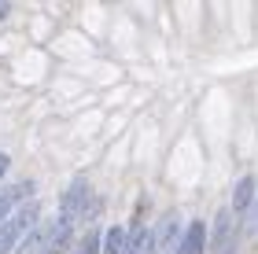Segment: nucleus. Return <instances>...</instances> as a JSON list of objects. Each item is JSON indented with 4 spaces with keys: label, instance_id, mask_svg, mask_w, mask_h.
Returning <instances> with one entry per match:
<instances>
[{
    "label": "nucleus",
    "instance_id": "obj_1",
    "mask_svg": "<svg viewBox=\"0 0 258 254\" xmlns=\"http://www.w3.org/2000/svg\"><path fill=\"white\" fill-rule=\"evenodd\" d=\"M37 225H41V206H37V199L22 203L19 210L0 225V254H11V247H15L19 239H26Z\"/></svg>",
    "mask_w": 258,
    "mask_h": 254
},
{
    "label": "nucleus",
    "instance_id": "obj_2",
    "mask_svg": "<svg viewBox=\"0 0 258 254\" xmlns=\"http://www.w3.org/2000/svg\"><path fill=\"white\" fill-rule=\"evenodd\" d=\"M92 203V188H89V181L85 177H74L70 181V188L63 192V199H59V217L70 225H78L81 217H85V206Z\"/></svg>",
    "mask_w": 258,
    "mask_h": 254
},
{
    "label": "nucleus",
    "instance_id": "obj_3",
    "mask_svg": "<svg viewBox=\"0 0 258 254\" xmlns=\"http://www.w3.org/2000/svg\"><path fill=\"white\" fill-rule=\"evenodd\" d=\"M240 243V221L232 210H221L214 221V232H210V250L214 254H232Z\"/></svg>",
    "mask_w": 258,
    "mask_h": 254
},
{
    "label": "nucleus",
    "instance_id": "obj_4",
    "mask_svg": "<svg viewBox=\"0 0 258 254\" xmlns=\"http://www.w3.org/2000/svg\"><path fill=\"white\" fill-rule=\"evenodd\" d=\"M181 217H177V210H166L159 217V225L151 228L155 232V254H177V247H181Z\"/></svg>",
    "mask_w": 258,
    "mask_h": 254
},
{
    "label": "nucleus",
    "instance_id": "obj_5",
    "mask_svg": "<svg viewBox=\"0 0 258 254\" xmlns=\"http://www.w3.org/2000/svg\"><path fill=\"white\" fill-rule=\"evenodd\" d=\"M33 192H37V188H33V181H19V184H11V188L0 192V225H4L22 203H30Z\"/></svg>",
    "mask_w": 258,
    "mask_h": 254
},
{
    "label": "nucleus",
    "instance_id": "obj_6",
    "mask_svg": "<svg viewBox=\"0 0 258 254\" xmlns=\"http://www.w3.org/2000/svg\"><path fill=\"white\" fill-rule=\"evenodd\" d=\"M52 232H55V221H41V225L19 243V254H48V247H52Z\"/></svg>",
    "mask_w": 258,
    "mask_h": 254
},
{
    "label": "nucleus",
    "instance_id": "obj_7",
    "mask_svg": "<svg viewBox=\"0 0 258 254\" xmlns=\"http://www.w3.org/2000/svg\"><path fill=\"white\" fill-rule=\"evenodd\" d=\"M203 250H207V225L203 221H192L188 228H184V236H181L177 254H203Z\"/></svg>",
    "mask_w": 258,
    "mask_h": 254
},
{
    "label": "nucleus",
    "instance_id": "obj_8",
    "mask_svg": "<svg viewBox=\"0 0 258 254\" xmlns=\"http://www.w3.org/2000/svg\"><path fill=\"white\" fill-rule=\"evenodd\" d=\"M125 254H155V232H151V228H144V225L129 228Z\"/></svg>",
    "mask_w": 258,
    "mask_h": 254
},
{
    "label": "nucleus",
    "instance_id": "obj_9",
    "mask_svg": "<svg viewBox=\"0 0 258 254\" xmlns=\"http://www.w3.org/2000/svg\"><path fill=\"white\" fill-rule=\"evenodd\" d=\"M254 206V177L247 173V177H240V184H236V192H232V214H247Z\"/></svg>",
    "mask_w": 258,
    "mask_h": 254
},
{
    "label": "nucleus",
    "instance_id": "obj_10",
    "mask_svg": "<svg viewBox=\"0 0 258 254\" xmlns=\"http://www.w3.org/2000/svg\"><path fill=\"white\" fill-rule=\"evenodd\" d=\"M125 243H129V228L114 225V228H107V236H103V254H125Z\"/></svg>",
    "mask_w": 258,
    "mask_h": 254
},
{
    "label": "nucleus",
    "instance_id": "obj_11",
    "mask_svg": "<svg viewBox=\"0 0 258 254\" xmlns=\"http://www.w3.org/2000/svg\"><path fill=\"white\" fill-rule=\"evenodd\" d=\"M74 254H100V228H89V232L78 239Z\"/></svg>",
    "mask_w": 258,
    "mask_h": 254
},
{
    "label": "nucleus",
    "instance_id": "obj_12",
    "mask_svg": "<svg viewBox=\"0 0 258 254\" xmlns=\"http://www.w3.org/2000/svg\"><path fill=\"white\" fill-rule=\"evenodd\" d=\"M8 166H11V158H8L4 151H0V181H4V173H8Z\"/></svg>",
    "mask_w": 258,
    "mask_h": 254
},
{
    "label": "nucleus",
    "instance_id": "obj_13",
    "mask_svg": "<svg viewBox=\"0 0 258 254\" xmlns=\"http://www.w3.org/2000/svg\"><path fill=\"white\" fill-rule=\"evenodd\" d=\"M247 232H258V199H254V214H251V228Z\"/></svg>",
    "mask_w": 258,
    "mask_h": 254
},
{
    "label": "nucleus",
    "instance_id": "obj_14",
    "mask_svg": "<svg viewBox=\"0 0 258 254\" xmlns=\"http://www.w3.org/2000/svg\"><path fill=\"white\" fill-rule=\"evenodd\" d=\"M8 11H11L8 4H0V19H8Z\"/></svg>",
    "mask_w": 258,
    "mask_h": 254
}]
</instances>
